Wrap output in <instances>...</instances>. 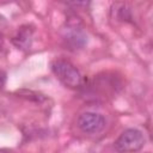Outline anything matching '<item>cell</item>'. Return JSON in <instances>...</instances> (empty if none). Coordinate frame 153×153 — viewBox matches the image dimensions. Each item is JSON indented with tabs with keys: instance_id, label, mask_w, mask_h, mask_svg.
I'll return each instance as SVG.
<instances>
[{
	"instance_id": "cell-1",
	"label": "cell",
	"mask_w": 153,
	"mask_h": 153,
	"mask_svg": "<svg viewBox=\"0 0 153 153\" xmlns=\"http://www.w3.org/2000/svg\"><path fill=\"white\" fill-rule=\"evenodd\" d=\"M51 71L60 82L69 88H78L82 85V75L79 69L65 59H55L51 62Z\"/></svg>"
},
{
	"instance_id": "cell-2",
	"label": "cell",
	"mask_w": 153,
	"mask_h": 153,
	"mask_svg": "<svg viewBox=\"0 0 153 153\" xmlns=\"http://www.w3.org/2000/svg\"><path fill=\"white\" fill-rule=\"evenodd\" d=\"M145 145V136L136 128H128L114 142V147L118 153H134L140 151Z\"/></svg>"
},
{
	"instance_id": "cell-3",
	"label": "cell",
	"mask_w": 153,
	"mask_h": 153,
	"mask_svg": "<svg viewBox=\"0 0 153 153\" xmlns=\"http://www.w3.org/2000/svg\"><path fill=\"white\" fill-rule=\"evenodd\" d=\"M62 39L71 50L82 49L87 43V35L78 22H68L62 29Z\"/></svg>"
},
{
	"instance_id": "cell-4",
	"label": "cell",
	"mask_w": 153,
	"mask_h": 153,
	"mask_svg": "<svg viewBox=\"0 0 153 153\" xmlns=\"http://www.w3.org/2000/svg\"><path fill=\"white\" fill-rule=\"evenodd\" d=\"M78 127L85 134H98L104 130L106 121L103 115L93 111L82 112L78 117Z\"/></svg>"
},
{
	"instance_id": "cell-5",
	"label": "cell",
	"mask_w": 153,
	"mask_h": 153,
	"mask_svg": "<svg viewBox=\"0 0 153 153\" xmlns=\"http://www.w3.org/2000/svg\"><path fill=\"white\" fill-rule=\"evenodd\" d=\"M33 27L29 24L26 25H22L17 33L13 36L12 38V43L18 48V49H22V50H27L30 47H31V43H32V36H33Z\"/></svg>"
},
{
	"instance_id": "cell-6",
	"label": "cell",
	"mask_w": 153,
	"mask_h": 153,
	"mask_svg": "<svg viewBox=\"0 0 153 153\" xmlns=\"http://www.w3.org/2000/svg\"><path fill=\"white\" fill-rule=\"evenodd\" d=\"M115 10H116L117 19H120L122 22H130L131 12L127 4H115Z\"/></svg>"
},
{
	"instance_id": "cell-7",
	"label": "cell",
	"mask_w": 153,
	"mask_h": 153,
	"mask_svg": "<svg viewBox=\"0 0 153 153\" xmlns=\"http://www.w3.org/2000/svg\"><path fill=\"white\" fill-rule=\"evenodd\" d=\"M19 94L22 97H25L27 99H31V100H35V102H42L44 99V97L37 92H33L31 90H20L19 91Z\"/></svg>"
},
{
	"instance_id": "cell-8",
	"label": "cell",
	"mask_w": 153,
	"mask_h": 153,
	"mask_svg": "<svg viewBox=\"0 0 153 153\" xmlns=\"http://www.w3.org/2000/svg\"><path fill=\"white\" fill-rule=\"evenodd\" d=\"M5 81H6V73L0 69V91L2 90V87L5 85Z\"/></svg>"
},
{
	"instance_id": "cell-9",
	"label": "cell",
	"mask_w": 153,
	"mask_h": 153,
	"mask_svg": "<svg viewBox=\"0 0 153 153\" xmlns=\"http://www.w3.org/2000/svg\"><path fill=\"white\" fill-rule=\"evenodd\" d=\"M4 48H5V39H4L2 35L0 33V51H2Z\"/></svg>"
},
{
	"instance_id": "cell-10",
	"label": "cell",
	"mask_w": 153,
	"mask_h": 153,
	"mask_svg": "<svg viewBox=\"0 0 153 153\" xmlns=\"http://www.w3.org/2000/svg\"><path fill=\"white\" fill-rule=\"evenodd\" d=\"M0 153H6V151H4V149H0Z\"/></svg>"
}]
</instances>
